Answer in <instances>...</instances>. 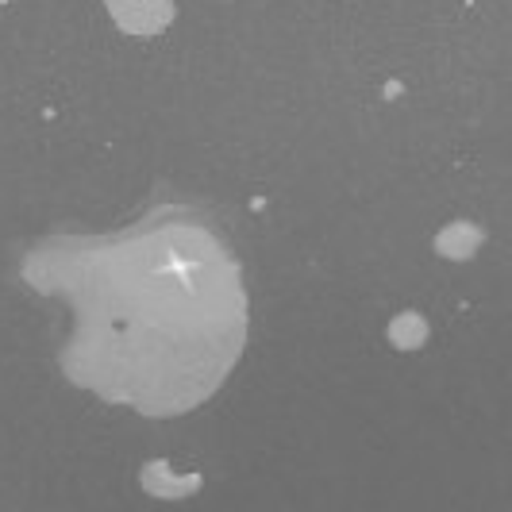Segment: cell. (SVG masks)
Returning <instances> with one entry per match:
<instances>
[{
    "label": "cell",
    "mask_w": 512,
    "mask_h": 512,
    "mask_svg": "<svg viewBox=\"0 0 512 512\" xmlns=\"http://www.w3.org/2000/svg\"><path fill=\"white\" fill-rule=\"evenodd\" d=\"M31 262L70 289L77 343L66 370L101 397L151 416L185 412L239 362L247 339L239 262L205 224L166 220L89 243L77 258Z\"/></svg>",
    "instance_id": "6da1fadb"
},
{
    "label": "cell",
    "mask_w": 512,
    "mask_h": 512,
    "mask_svg": "<svg viewBox=\"0 0 512 512\" xmlns=\"http://www.w3.org/2000/svg\"><path fill=\"white\" fill-rule=\"evenodd\" d=\"M112 24L128 35H158L178 20L174 0H104Z\"/></svg>",
    "instance_id": "7a4b0ae2"
},
{
    "label": "cell",
    "mask_w": 512,
    "mask_h": 512,
    "mask_svg": "<svg viewBox=\"0 0 512 512\" xmlns=\"http://www.w3.org/2000/svg\"><path fill=\"white\" fill-rule=\"evenodd\" d=\"M486 243V231L470 220H455L436 235V255L439 258H451V262H466L474 258V251Z\"/></svg>",
    "instance_id": "3957f363"
},
{
    "label": "cell",
    "mask_w": 512,
    "mask_h": 512,
    "mask_svg": "<svg viewBox=\"0 0 512 512\" xmlns=\"http://www.w3.org/2000/svg\"><path fill=\"white\" fill-rule=\"evenodd\" d=\"M385 335H389V343H393L397 351H420V347L428 343V335H432V328H428V320H424L420 312H412V308H405V312H397V316L389 320V328H385Z\"/></svg>",
    "instance_id": "277c9868"
}]
</instances>
